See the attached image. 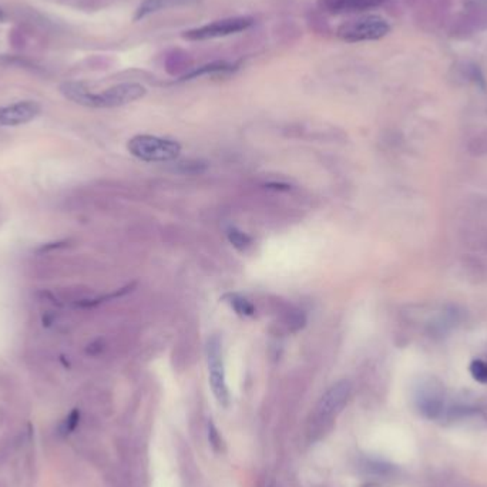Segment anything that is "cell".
Here are the masks:
<instances>
[{
  "label": "cell",
  "instance_id": "6da1fadb",
  "mask_svg": "<svg viewBox=\"0 0 487 487\" xmlns=\"http://www.w3.org/2000/svg\"><path fill=\"white\" fill-rule=\"evenodd\" d=\"M60 92L66 99L92 109L120 107L145 96V89L138 83H121L101 93H93L83 83L69 81L61 84Z\"/></svg>",
  "mask_w": 487,
  "mask_h": 487
},
{
  "label": "cell",
  "instance_id": "7a4b0ae2",
  "mask_svg": "<svg viewBox=\"0 0 487 487\" xmlns=\"http://www.w3.org/2000/svg\"><path fill=\"white\" fill-rule=\"evenodd\" d=\"M389 32L391 25L386 19L377 14H364L344 22L336 29V36L348 43H359V41L379 40Z\"/></svg>",
  "mask_w": 487,
  "mask_h": 487
},
{
  "label": "cell",
  "instance_id": "3957f363",
  "mask_svg": "<svg viewBox=\"0 0 487 487\" xmlns=\"http://www.w3.org/2000/svg\"><path fill=\"white\" fill-rule=\"evenodd\" d=\"M127 148L134 157L148 163L172 161L181 153V145L177 141L148 134L133 137L127 144Z\"/></svg>",
  "mask_w": 487,
  "mask_h": 487
},
{
  "label": "cell",
  "instance_id": "277c9868",
  "mask_svg": "<svg viewBox=\"0 0 487 487\" xmlns=\"http://www.w3.org/2000/svg\"><path fill=\"white\" fill-rule=\"evenodd\" d=\"M415 404L417 411L431 420H444L449 409L444 389L436 379L422 380L415 392Z\"/></svg>",
  "mask_w": 487,
  "mask_h": 487
},
{
  "label": "cell",
  "instance_id": "5b68a950",
  "mask_svg": "<svg viewBox=\"0 0 487 487\" xmlns=\"http://www.w3.org/2000/svg\"><path fill=\"white\" fill-rule=\"evenodd\" d=\"M207 365H208V379L211 389L221 406H228L229 392L225 379V369L222 361V346L221 340L214 335L211 336L207 344Z\"/></svg>",
  "mask_w": 487,
  "mask_h": 487
},
{
  "label": "cell",
  "instance_id": "8992f818",
  "mask_svg": "<svg viewBox=\"0 0 487 487\" xmlns=\"http://www.w3.org/2000/svg\"><path fill=\"white\" fill-rule=\"evenodd\" d=\"M352 386L348 380H340L332 385L318 400L313 419L318 425H327L340 415L351 397Z\"/></svg>",
  "mask_w": 487,
  "mask_h": 487
},
{
  "label": "cell",
  "instance_id": "52a82bcc",
  "mask_svg": "<svg viewBox=\"0 0 487 487\" xmlns=\"http://www.w3.org/2000/svg\"><path fill=\"white\" fill-rule=\"evenodd\" d=\"M253 25V19L249 16H236V17H227L221 20H216L208 25L187 30L183 33V37L187 40H209V39H218L225 37L236 33L245 32Z\"/></svg>",
  "mask_w": 487,
  "mask_h": 487
},
{
  "label": "cell",
  "instance_id": "ba28073f",
  "mask_svg": "<svg viewBox=\"0 0 487 487\" xmlns=\"http://www.w3.org/2000/svg\"><path fill=\"white\" fill-rule=\"evenodd\" d=\"M40 114V104L32 100L0 107V125H22Z\"/></svg>",
  "mask_w": 487,
  "mask_h": 487
},
{
  "label": "cell",
  "instance_id": "9c48e42d",
  "mask_svg": "<svg viewBox=\"0 0 487 487\" xmlns=\"http://www.w3.org/2000/svg\"><path fill=\"white\" fill-rule=\"evenodd\" d=\"M384 2L385 0H318V8L329 14H353L376 9Z\"/></svg>",
  "mask_w": 487,
  "mask_h": 487
},
{
  "label": "cell",
  "instance_id": "30bf717a",
  "mask_svg": "<svg viewBox=\"0 0 487 487\" xmlns=\"http://www.w3.org/2000/svg\"><path fill=\"white\" fill-rule=\"evenodd\" d=\"M198 2H201V0H143L134 13V20H141L147 16L168 9L191 6Z\"/></svg>",
  "mask_w": 487,
  "mask_h": 487
},
{
  "label": "cell",
  "instance_id": "8fae6325",
  "mask_svg": "<svg viewBox=\"0 0 487 487\" xmlns=\"http://www.w3.org/2000/svg\"><path fill=\"white\" fill-rule=\"evenodd\" d=\"M237 69V65H232V63L228 61H213L208 63V65L200 66L197 69H191L189 72H187L181 80H191L200 76H205V74H213V73H229L234 72Z\"/></svg>",
  "mask_w": 487,
  "mask_h": 487
},
{
  "label": "cell",
  "instance_id": "7c38bea8",
  "mask_svg": "<svg viewBox=\"0 0 487 487\" xmlns=\"http://www.w3.org/2000/svg\"><path fill=\"white\" fill-rule=\"evenodd\" d=\"M191 57L188 53L183 50H173L170 54H167L165 59V66L168 73L172 74H178L183 73L188 69H191Z\"/></svg>",
  "mask_w": 487,
  "mask_h": 487
},
{
  "label": "cell",
  "instance_id": "4fadbf2b",
  "mask_svg": "<svg viewBox=\"0 0 487 487\" xmlns=\"http://www.w3.org/2000/svg\"><path fill=\"white\" fill-rule=\"evenodd\" d=\"M228 240H229V242L232 245H234L240 251H244V249H247L251 245V238L247 234H244L242 231H240L237 228H231L228 231Z\"/></svg>",
  "mask_w": 487,
  "mask_h": 487
},
{
  "label": "cell",
  "instance_id": "5bb4252c",
  "mask_svg": "<svg viewBox=\"0 0 487 487\" xmlns=\"http://www.w3.org/2000/svg\"><path fill=\"white\" fill-rule=\"evenodd\" d=\"M79 422H80V412L77 409H74L70 412V415L65 420H63V423L60 425L61 435L68 436V435L73 433L76 431V428L79 426Z\"/></svg>",
  "mask_w": 487,
  "mask_h": 487
},
{
  "label": "cell",
  "instance_id": "9a60e30c",
  "mask_svg": "<svg viewBox=\"0 0 487 487\" xmlns=\"http://www.w3.org/2000/svg\"><path fill=\"white\" fill-rule=\"evenodd\" d=\"M229 304L240 315H252L253 313V307L240 295H231Z\"/></svg>",
  "mask_w": 487,
  "mask_h": 487
},
{
  "label": "cell",
  "instance_id": "2e32d148",
  "mask_svg": "<svg viewBox=\"0 0 487 487\" xmlns=\"http://www.w3.org/2000/svg\"><path fill=\"white\" fill-rule=\"evenodd\" d=\"M470 373L479 382L487 384V362L476 359L470 365Z\"/></svg>",
  "mask_w": 487,
  "mask_h": 487
},
{
  "label": "cell",
  "instance_id": "e0dca14e",
  "mask_svg": "<svg viewBox=\"0 0 487 487\" xmlns=\"http://www.w3.org/2000/svg\"><path fill=\"white\" fill-rule=\"evenodd\" d=\"M208 440H209L211 446H213V449L216 452L221 450L222 440H221V436H220V432H218L217 426L214 425L213 422H209V425H208Z\"/></svg>",
  "mask_w": 487,
  "mask_h": 487
},
{
  "label": "cell",
  "instance_id": "ac0fdd59",
  "mask_svg": "<svg viewBox=\"0 0 487 487\" xmlns=\"http://www.w3.org/2000/svg\"><path fill=\"white\" fill-rule=\"evenodd\" d=\"M3 20H5V13L2 9H0V22H3Z\"/></svg>",
  "mask_w": 487,
  "mask_h": 487
},
{
  "label": "cell",
  "instance_id": "d6986e66",
  "mask_svg": "<svg viewBox=\"0 0 487 487\" xmlns=\"http://www.w3.org/2000/svg\"><path fill=\"white\" fill-rule=\"evenodd\" d=\"M0 487H5V486H3V484H2V483H0Z\"/></svg>",
  "mask_w": 487,
  "mask_h": 487
}]
</instances>
